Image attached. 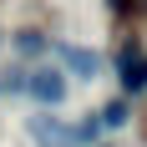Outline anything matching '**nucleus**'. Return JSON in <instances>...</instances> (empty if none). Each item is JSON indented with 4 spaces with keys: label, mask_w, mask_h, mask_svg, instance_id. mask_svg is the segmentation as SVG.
I'll return each instance as SVG.
<instances>
[{
    "label": "nucleus",
    "mask_w": 147,
    "mask_h": 147,
    "mask_svg": "<svg viewBox=\"0 0 147 147\" xmlns=\"http://www.w3.org/2000/svg\"><path fill=\"white\" fill-rule=\"evenodd\" d=\"M26 91H30L41 107H56L61 96H66V76H61V71H30V76H26Z\"/></svg>",
    "instance_id": "1"
},
{
    "label": "nucleus",
    "mask_w": 147,
    "mask_h": 147,
    "mask_svg": "<svg viewBox=\"0 0 147 147\" xmlns=\"http://www.w3.org/2000/svg\"><path fill=\"white\" fill-rule=\"evenodd\" d=\"M117 71H122V86L127 91H147V56L137 51V46H127L117 56Z\"/></svg>",
    "instance_id": "2"
},
{
    "label": "nucleus",
    "mask_w": 147,
    "mask_h": 147,
    "mask_svg": "<svg viewBox=\"0 0 147 147\" xmlns=\"http://www.w3.org/2000/svg\"><path fill=\"white\" fill-rule=\"evenodd\" d=\"M61 61H66L76 76H96V56H91V51H81V46H61Z\"/></svg>",
    "instance_id": "3"
},
{
    "label": "nucleus",
    "mask_w": 147,
    "mask_h": 147,
    "mask_svg": "<svg viewBox=\"0 0 147 147\" xmlns=\"http://www.w3.org/2000/svg\"><path fill=\"white\" fill-rule=\"evenodd\" d=\"M102 122H107V127H122V122H127V102H112V107H102Z\"/></svg>",
    "instance_id": "4"
},
{
    "label": "nucleus",
    "mask_w": 147,
    "mask_h": 147,
    "mask_svg": "<svg viewBox=\"0 0 147 147\" xmlns=\"http://www.w3.org/2000/svg\"><path fill=\"white\" fill-rule=\"evenodd\" d=\"M15 46H20V51H46L41 30H20V36H15Z\"/></svg>",
    "instance_id": "5"
}]
</instances>
